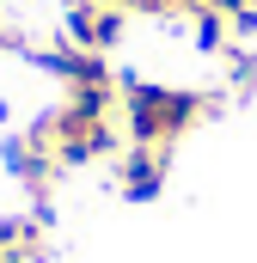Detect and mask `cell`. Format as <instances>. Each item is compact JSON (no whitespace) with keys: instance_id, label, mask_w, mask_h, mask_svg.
I'll use <instances>...</instances> for the list:
<instances>
[{"instance_id":"6da1fadb","label":"cell","mask_w":257,"mask_h":263,"mask_svg":"<svg viewBox=\"0 0 257 263\" xmlns=\"http://www.w3.org/2000/svg\"><path fill=\"white\" fill-rule=\"evenodd\" d=\"M221 98L214 92H190V86H159V80H128L123 86V135L147 141V147H178L184 135L214 117Z\"/></svg>"},{"instance_id":"7a4b0ae2","label":"cell","mask_w":257,"mask_h":263,"mask_svg":"<svg viewBox=\"0 0 257 263\" xmlns=\"http://www.w3.org/2000/svg\"><path fill=\"white\" fill-rule=\"evenodd\" d=\"M123 6H104V0H67L62 6V31L67 43H80V49H98V55H111L117 43H123Z\"/></svg>"},{"instance_id":"3957f363","label":"cell","mask_w":257,"mask_h":263,"mask_svg":"<svg viewBox=\"0 0 257 263\" xmlns=\"http://www.w3.org/2000/svg\"><path fill=\"white\" fill-rule=\"evenodd\" d=\"M37 62L62 80L67 92H123V80L111 73V55L98 49H80V43H62V49H43Z\"/></svg>"},{"instance_id":"277c9868","label":"cell","mask_w":257,"mask_h":263,"mask_svg":"<svg viewBox=\"0 0 257 263\" xmlns=\"http://www.w3.org/2000/svg\"><path fill=\"white\" fill-rule=\"evenodd\" d=\"M166 165H172V147H147V141H128L117 153V190L128 202H153L166 190Z\"/></svg>"},{"instance_id":"5b68a950","label":"cell","mask_w":257,"mask_h":263,"mask_svg":"<svg viewBox=\"0 0 257 263\" xmlns=\"http://www.w3.org/2000/svg\"><path fill=\"white\" fill-rule=\"evenodd\" d=\"M6 165H12V178H19L31 196H49V190H56V178H62V159H56L43 141H31V135L6 141Z\"/></svg>"},{"instance_id":"8992f818","label":"cell","mask_w":257,"mask_h":263,"mask_svg":"<svg viewBox=\"0 0 257 263\" xmlns=\"http://www.w3.org/2000/svg\"><path fill=\"white\" fill-rule=\"evenodd\" d=\"M37 251H43V220L37 214L0 220V263H31Z\"/></svg>"},{"instance_id":"52a82bcc","label":"cell","mask_w":257,"mask_h":263,"mask_svg":"<svg viewBox=\"0 0 257 263\" xmlns=\"http://www.w3.org/2000/svg\"><path fill=\"white\" fill-rule=\"evenodd\" d=\"M227 80H233L239 98L257 92V55H251V49H227Z\"/></svg>"}]
</instances>
